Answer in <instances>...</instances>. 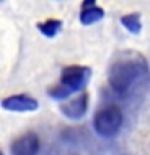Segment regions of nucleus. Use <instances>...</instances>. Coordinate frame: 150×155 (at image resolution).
I'll list each match as a JSON object with an SVG mask.
<instances>
[{"label": "nucleus", "mask_w": 150, "mask_h": 155, "mask_svg": "<svg viewBox=\"0 0 150 155\" xmlns=\"http://www.w3.org/2000/svg\"><path fill=\"white\" fill-rule=\"evenodd\" d=\"M147 71V61L134 52L124 53L110 68V84L116 92H124L140 74Z\"/></svg>", "instance_id": "nucleus-1"}, {"label": "nucleus", "mask_w": 150, "mask_h": 155, "mask_svg": "<svg viewBox=\"0 0 150 155\" xmlns=\"http://www.w3.org/2000/svg\"><path fill=\"white\" fill-rule=\"evenodd\" d=\"M121 121H123V116H121V111L118 107L106 105L102 110L97 111L94 126L100 136H106L108 137V136H113L118 133Z\"/></svg>", "instance_id": "nucleus-2"}, {"label": "nucleus", "mask_w": 150, "mask_h": 155, "mask_svg": "<svg viewBox=\"0 0 150 155\" xmlns=\"http://www.w3.org/2000/svg\"><path fill=\"white\" fill-rule=\"evenodd\" d=\"M89 74H90L89 68H84V66H68V68L63 70L61 84L65 87H68L71 92H74V91L81 89V87L86 84Z\"/></svg>", "instance_id": "nucleus-3"}, {"label": "nucleus", "mask_w": 150, "mask_h": 155, "mask_svg": "<svg viewBox=\"0 0 150 155\" xmlns=\"http://www.w3.org/2000/svg\"><path fill=\"white\" fill-rule=\"evenodd\" d=\"M39 150V137L34 133L23 134L11 145L13 155H36Z\"/></svg>", "instance_id": "nucleus-4"}, {"label": "nucleus", "mask_w": 150, "mask_h": 155, "mask_svg": "<svg viewBox=\"0 0 150 155\" xmlns=\"http://www.w3.org/2000/svg\"><path fill=\"white\" fill-rule=\"evenodd\" d=\"M3 108L16 110V111H29L37 108V102L28 95H13L3 100Z\"/></svg>", "instance_id": "nucleus-5"}, {"label": "nucleus", "mask_w": 150, "mask_h": 155, "mask_svg": "<svg viewBox=\"0 0 150 155\" xmlns=\"http://www.w3.org/2000/svg\"><path fill=\"white\" fill-rule=\"evenodd\" d=\"M105 12L102 8H99L95 5V0H86L82 3V8H81V23L82 24H92L95 21L103 18Z\"/></svg>", "instance_id": "nucleus-6"}, {"label": "nucleus", "mask_w": 150, "mask_h": 155, "mask_svg": "<svg viewBox=\"0 0 150 155\" xmlns=\"http://www.w3.org/2000/svg\"><path fill=\"white\" fill-rule=\"evenodd\" d=\"M86 110V95H81L79 99L70 102L66 107H63V111H66L70 116L76 118V116H81Z\"/></svg>", "instance_id": "nucleus-7"}, {"label": "nucleus", "mask_w": 150, "mask_h": 155, "mask_svg": "<svg viewBox=\"0 0 150 155\" xmlns=\"http://www.w3.org/2000/svg\"><path fill=\"white\" fill-rule=\"evenodd\" d=\"M37 28H39V31H41V32L44 34V36H47V37H53L58 31H60V28H61V21H60V19H47L45 23L37 24Z\"/></svg>", "instance_id": "nucleus-8"}, {"label": "nucleus", "mask_w": 150, "mask_h": 155, "mask_svg": "<svg viewBox=\"0 0 150 155\" xmlns=\"http://www.w3.org/2000/svg\"><path fill=\"white\" fill-rule=\"evenodd\" d=\"M121 23H123L124 28L128 29V31H131V32H139L140 28H142L139 13H129V15H126V16L121 18Z\"/></svg>", "instance_id": "nucleus-9"}]
</instances>
